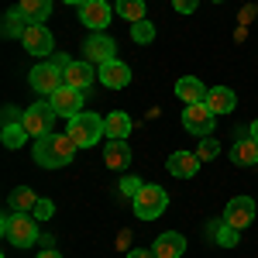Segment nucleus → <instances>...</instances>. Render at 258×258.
Wrapping results in <instances>:
<instances>
[{
  "instance_id": "obj_1",
  "label": "nucleus",
  "mask_w": 258,
  "mask_h": 258,
  "mask_svg": "<svg viewBox=\"0 0 258 258\" xmlns=\"http://www.w3.org/2000/svg\"><path fill=\"white\" fill-rule=\"evenodd\" d=\"M76 141L69 138V135H59V131H48V135H41L35 138V162H38L41 169H62V165H69V162L76 159Z\"/></svg>"
},
{
  "instance_id": "obj_2",
  "label": "nucleus",
  "mask_w": 258,
  "mask_h": 258,
  "mask_svg": "<svg viewBox=\"0 0 258 258\" xmlns=\"http://www.w3.org/2000/svg\"><path fill=\"white\" fill-rule=\"evenodd\" d=\"M0 234L11 241L14 248H31L38 241V227H35V214H7L0 220Z\"/></svg>"
},
{
  "instance_id": "obj_3",
  "label": "nucleus",
  "mask_w": 258,
  "mask_h": 258,
  "mask_svg": "<svg viewBox=\"0 0 258 258\" xmlns=\"http://www.w3.org/2000/svg\"><path fill=\"white\" fill-rule=\"evenodd\" d=\"M69 138L76 141L80 148H90V145H97L100 135H107L103 131V117H97V114H76V117H69V131H66Z\"/></svg>"
},
{
  "instance_id": "obj_4",
  "label": "nucleus",
  "mask_w": 258,
  "mask_h": 258,
  "mask_svg": "<svg viewBox=\"0 0 258 258\" xmlns=\"http://www.w3.org/2000/svg\"><path fill=\"white\" fill-rule=\"evenodd\" d=\"M214 120H217V114L207 103H186V110H182V127L189 135H197V138H210L214 135Z\"/></svg>"
},
{
  "instance_id": "obj_5",
  "label": "nucleus",
  "mask_w": 258,
  "mask_h": 258,
  "mask_svg": "<svg viewBox=\"0 0 258 258\" xmlns=\"http://www.w3.org/2000/svg\"><path fill=\"white\" fill-rule=\"evenodd\" d=\"M165 207H169V197H165V189L162 186H141V193L135 197V214L141 220H155L165 214Z\"/></svg>"
},
{
  "instance_id": "obj_6",
  "label": "nucleus",
  "mask_w": 258,
  "mask_h": 258,
  "mask_svg": "<svg viewBox=\"0 0 258 258\" xmlns=\"http://www.w3.org/2000/svg\"><path fill=\"white\" fill-rule=\"evenodd\" d=\"M21 117H24L28 135H31V138H41V135H48V131L55 127V117H59V114H55L52 103H31Z\"/></svg>"
},
{
  "instance_id": "obj_7",
  "label": "nucleus",
  "mask_w": 258,
  "mask_h": 258,
  "mask_svg": "<svg viewBox=\"0 0 258 258\" xmlns=\"http://www.w3.org/2000/svg\"><path fill=\"white\" fill-rule=\"evenodd\" d=\"M28 80H31V90H35V93L52 97L59 86H66V73H62V69H55L52 62H41V66H35V69L28 73Z\"/></svg>"
},
{
  "instance_id": "obj_8",
  "label": "nucleus",
  "mask_w": 258,
  "mask_h": 258,
  "mask_svg": "<svg viewBox=\"0 0 258 258\" xmlns=\"http://www.w3.org/2000/svg\"><path fill=\"white\" fill-rule=\"evenodd\" d=\"M48 103L55 107L59 117H76V114H83V90H76V86H59L48 97Z\"/></svg>"
},
{
  "instance_id": "obj_9",
  "label": "nucleus",
  "mask_w": 258,
  "mask_h": 258,
  "mask_svg": "<svg viewBox=\"0 0 258 258\" xmlns=\"http://www.w3.org/2000/svg\"><path fill=\"white\" fill-rule=\"evenodd\" d=\"M220 220H227L231 227L244 231V227L255 220V200H251V197H234L227 207H224V217H220Z\"/></svg>"
},
{
  "instance_id": "obj_10",
  "label": "nucleus",
  "mask_w": 258,
  "mask_h": 258,
  "mask_svg": "<svg viewBox=\"0 0 258 258\" xmlns=\"http://www.w3.org/2000/svg\"><path fill=\"white\" fill-rule=\"evenodd\" d=\"M83 52H86V59H90V62L103 66V62H110V59H114L117 45H114V38H110V35L97 31V35H90V38L83 41Z\"/></svg>"
},
{
  "instance_id": "obj_11",
  "label": "nucleus",
  "mask_w": 258,
  "mask_h": 258,
  "mask_svg": "<svg viewBox=\"0 0 258 258\" xmlns=\"http://www.w3.org/2000/svg\"><path fill=\"white\" fill-rule=\"evenodd\" d=\"M24 48H28L31 55H52V52H55L52 31H48L45 24H28V31H24Z\"/></svg>"
},
{
  "instance_id": "obj_12",
  "label": "nucleus",
  "mask_w": 258,
  "mask_h": 258,
  "mask_svg": "<svg viewBox=\"0 0 258 258\" xmlns=\"http://www.w3.org/2000/svg\"><path fill=\"white\" fill-rule=\"evenodd\" d=\"M80 21L86 28H93V31H103L110 24V4L107 0H86L80 7Z\"/></svg>"
},
{
  "instance_id": "obj_13",
  "label": "nucleus",
  "mask_w": 258,
  "mask_h": 258,
  "mask_svg": "<svg viewBox=\"0 0 258 258\" xmlns=\"http://www.w3.org/2000/svg\"><path fill=\"white\" fill-rule=\"evenodd\" d=\"M97 80L103 83L107 90H124V86L131 83V69H127L120 59H110V62H103V66H100Z\"/></svg>"
},
{
  "instance_id": "obj_14",
  "label": "nucleus",
  "mask_w": 258,
  "mask_h": 258,
  "mask_svg": "<svg viewBox=\"0 0 258 258\" xmlns=\"http://www.w3.org/2000/svg\"><path fill=\"white\" fill-rule=\"evenodd\" d=\"M200 155L197 152H172L169 159H165V169L172 172L176 179H189V176H197L200 172Z\"/></svg>"
},
{
  "instance_id": "obj_15",
  "label": "nucleus",
  "mask_w": 258,
  "mask_h": 258,
  "mask_svg": "<svg viewBox=\"0 0 258 258\" xmlns=\"http://www.w3.org/2000/svg\"><path fill=\"white\" fill-rule=\"evenodd\" d=\"M182 251H186V238H182L179 231H165V234H159L155 244H152V255L155 258H179Z\"/></svg>"
},
{
  "instance_id": "obj_16",
  "label": "nucleus",
  "mask_w": 258,
  "mask_h": 258,
  "mask_svg": "<svg viewBox=\"0 0 258 258\" xmlns=\"http://www.w3.org/2000/svg\"><path fill=\"white\" fill-rule=\"evenodd\" d=\"M214 114H231L234 107H238V97H234V90H227V86H214V90H207V100H203Z\"/></svg>"
},
{
  "instance_id": "obj_17",
  "label": "nucleus",
  "mask_w": 258,
  "mask_h": 258,
  "mask_svg": "<svg viewBox=\"0 0 258 258\" xmlns=\"http://www.w3.org/2000/svg\"><path fill=\"white\" fill-rule=\"evenodd\" d=\"M103 162H107V169H124V165L131 162V148H127V141H124V138H110V141H107V148H103Z\"/></svg>"
},
{
  "instance_id": "obj_18",
  "label": "nucleus",
  "mask_w": 258,
  "mask_h": 258,
  "mask_svg": "<svg viewBox=\"0 0 258 258\" xmlns=\"http://www.w3.org/2000/svg\"><path fill=\"white\" fill-rule=\"evenodd\" d=\"M176 97L182 100V103H203V100H207V86H203L197 76H182V80L176 83Z\"/></svg>"
},
{
  "instance_id": "obj_19",
  "label": "nucleus",
  "mask_w": 258,
  "mask_h": 258,
  "mask_svg": "<svg viewBox=\"0 0 258 258\" xmlns=\"http://www.w3.org/2000/svg\"><path fill=\"white\" fill-rule=\"evenodd\" d=\"M18 11L24 14L28 24H41V21H48V14H52V0H21Z\"/></svg>"
},
{
  "instance_id": "obj_20",
  "label": "nucleus",
  "mask_w": 258,
  "mask_h": 258,
  "mask_svg": "<svg viewBox=\"0 0 258 258\" xmlns=\"http://www.w3.org/2000/svg\"><path fill=\"white\" fill-rule=\"evenodd\" d=\"M97 80V73L90 69V62H73L66 69V86H76V90H86L90 83Z\"/></svg>"
},
{
  "instance_id": "obj_21",
  "label": "nucleus",
  "mask_w": 258,
  "mask_h": 258,
  "mask_svg": "<svg viewBox=\"0 0 258 258\" xmlns=\"http://www.w3.org/2000/svg\"><path fill=\"white\" fill-rule=\"evenodd\" d=\"M103 131H107V138H127L131 135V117L124 110H110L103 117Z\"/></svg>"
},
{
  "instance_id": "obj_22",
  "label": "nucleus",
  "mask_w": 258,
  "mask_h": 258,
  "mask_svg": "<svg viewBox=\"0 0 258 258\" xmlns=\"http://www.w3.org/2000/svg\"><path fill=\"white\" fill-rule=\"evenodd\" d=\"M231 159L238 162V165H255L258 162V141L248 135V138H238L234 141V148H231Z\"/></svg>"
},
{
  "instance_id": "obj_23",
  "label": "nucleus",
  "mask_w": 258,
  "mask_h": 258,
  "mask_svg": "<svg viewBox=\"0 0 258 258\" xmlns=\"http://www.w3.org/2000/svg\"><path fill=\"white\" fill-rule=\"evenodd\" d=\"M28 138H31V135H28L24 120H18V124H4V131H0V141H4L7 148H21Z\"/></svg>"
},
{
  "instance_id": "obj_24",
  "label": "nucleus",
  "mask_w": 258,
  "mask_h": 258,
  "mask_svg": "<svg viewBox=\"0 0 258 258\" xmlns=\"http://www.w3.org/2000/svg\"><path fill=\"white\" fill-rule=\"evenodd\" d=\"M214 241H217L220 248H234V244L241 241V231L231 227L227 220H217V224H214Z\"/></svg>"
},
{
  "instance_id": "obj_25",
  "label": "nucleus",
  "mask_w": 258,
  "mask_h": 258,
  "mask_svg": "<svg viewBox=\"0 0 258 258\" xmlns=\"http://www.w3.org/2000/svg\"><path fill=\"white\" fill-rule=\"evenodd\" d=\"M35 203H38V197H35L28 186H21V189L11 193V207H14V214H31V210H35Z\"/></svg>"
},
{
  "instance_id": "obj_26",
  "label": "nucleus",
  "mask_w": 258,
  "mask_h": 258,
  "mask_svg": "<svg viewBox=\"0 0 258 258\" xmlns=\"http://www.w3.org/2000/svg\"><path fill=\"white\" fill-rule=\"evenodd\" d=\"M117 14L124 21H145V0H117Z\"/></svg>"
},
{
  "instance_id": "obj_27",
  "label": "nucleus",
  "mask_w": 258,
  "mask_h": 258,
  "mask_svg": "<svg viewBox=\"0 0 258 258\" xmlns=\"http://www.w3.org/2000/svg\"><path fill=\"white\" fill-rule=\"evenodd\" d=\"M131 38L138 41V45H148V41L155 38V24L152 21H135L131 24Z\"/></svg>"
},
{
  "instance_id": "obj_28",
  "label": "nucleus",
  "mask_w": 258,
  "mask_h": 258,
  "mask_svg": "<svg viewBox=\"0 0 258 258\" xmlns=\"http://www.w3.org/2000/svg\"><path fill=\"white\" fill-rule=\"evenodd\" d=\"M18 18H24V14L14 7V11L7 14V21H4V35H7V38H18V35L24 38V31H28V28H18Z\"/></svg>"
},
{
  "instance_id": "obj_29",
  "label": "nucleus",
  "mask_w": 258,
  "mask_h": 258,
  "mask_svg": "<svg viewBox=\"0 0 258 258\" xmlns=\"http://www.w3.org/2000/svg\"><path fill=\"white\" fill-rule=\"evenodd\" d=\"M217 152H220L217 138H200V148H197V155H200L203 162H207V159H217Z\"/></svg>"
},
{
  "instance_id": "obj_30",
  "label": "nucleus",
  "mask_w": 258,
  "mask_h": 258,
  "mask_svg": "<svg viewBox=\"0 0 258 258\" xmlns=\"http://www.w3.org/2000/svg\"><path fill=\"white\" fill-rule=\"evenodd\" d=\"M141 186H145V182H141L138 176H127V179H120V193H124V197H131V200H135V197L141 193Z\"/></svg>"
},
{
  "instance_id": "obj_31",
  "label": "nucleus",
  "mask_w": 258,
  "mask_h": 258,
  "mask_svg": "<svg viewBox=\"0 0 258 258\" xmlns=\"http://www.w3.org/2000/svg\"><path fill=\"white\" fill-rule=\"evenodd\" d=\"M31 214H35V217H38V220H48V217H52V214H55V203H52V200H38Z\"/></svg>"
},
{
  "instance_id": "obj_32",
  "label": "nucleus",
  "mask_w": 258,
  "mask_h": 258,
  "mask_svg": "<svg viewBox=\"0 0 258 258\" xmlns=\"http://www.w3.org/2000/svg\"><path fill=\"white\" fill-rule=\"evenodd\" d=\"M172 7H176L179 14H193L197 11V0H172Z\"/></svg>"
},
{
  "instance_id": "obj_33",
  "label": "nucleus",
  "mask_w": 258,
  "mask_h": 258,
  "mask_svg": "<svg viewBox=\"0 0 258 258\" xmlns=\"http://www.w3.org/2000/svg\"><path fill=\"white\" fill-rule=\"evenodd\" d=\"M52 66H55V69H62V73H66V69H69V66H73V59H69V55H62V52H55V55H52Z\"/></svg>"
},
{
  "instance_id": "obj_34",
  "label": "nucleus",
  "mask_w": 258,
  "mask_h": 258,
  "mask_svg": "<svg viewBox=\"0 0 258 258\" xmlns=\"http://www.w3.org/2000/svg\"><path fill=\"white\" fill-rule=\"evenodd\" d=\"M18 120H24V117H18V110H14V107H7V110H4V124H18Z\"/></svg>"
},
{
  "instance_id": "obj_35",
  "label": "nucleus",
  "mask_w": 258,
  "mask_h": 258,
  "mask_svg": "<svg viewBox=\"0 0 258 258\" xmlns=\"http://www.w3.org/2000/svg\"><path fill=\"white\" fill-rule=\"evenodd\" d=\"M127 258H155V255H152V248H148V251H145V248H131Z\"/></svg>"
},
{
  "instance_id": "obj_36",
  "label": "nucleus",
  "mask_w": 258,
  "mask_h": 258,
  "mask_svg": "<svg viewBox=\"0 0 258 258\" xmlns=\"http://www.w3.org/2000/svg\"><path fill=\"white\" fill-rule=\"evenodd\" d=\"M127 241H131V234H127V231H120V241H117L120 251H127Z\"/></svg>"
},
{
  "instance_id": "obj_37",
  "label": "nucleus",
  "mask_w": 258,
  "mask_h": 258,
  "mask_svg": "<svg viewBox=\"0 0 258 258\" xmlns=\"http://www.w3.org/2000/svg\"><path fill=\"white\" fill-rule=\"evenodd\" d=\"M38 258H62V255H59V251H55V248H45V251H41Z\"/></svg>"
},
{
  "instance_id": "obj_38",
  "label": "nucleus",
  "mask_w": 258,
  "mask_h": 258,
  "mask_svg": "<svg viewBox=\"0 0 258 258\" xmlns=\"http://www.w3.org/2000/svg\"><path fill=\"white\" fill-rule=\"evenodd\" d=\"M248 131H251V138L258 141V120H251V127H248Z\"/></svg>"
},
{
  "instance_id": "obj_39",
  "label": "nucleus",
  "mask_w": 258,
  "mask_h": 258,
  "mask_svg": "<svg viewBox=\"0 0 258 258\" xmlns=\"http://www.w3.org/2000/svg\"><path fill=\"white\" fill-rule=\"evenodd\" d=\"M66 4H76V7H83V4H86V0H66Z\"/></svg>"
},
{
  "instance_id": "obj_40",
  "label": "nucleus",
  "mask_w": 258,
  "mask_h": 258,
  "mask_svg": "<svg viewBox=\"0 0 258 258\" xmlns=\"http://www.w3.org/2000/svg\"><path fill=\"white\" fill-rule=\"evenodd\" d=\"M217 4H224V0H217Z\"/></svg>"
}]
</instances>
